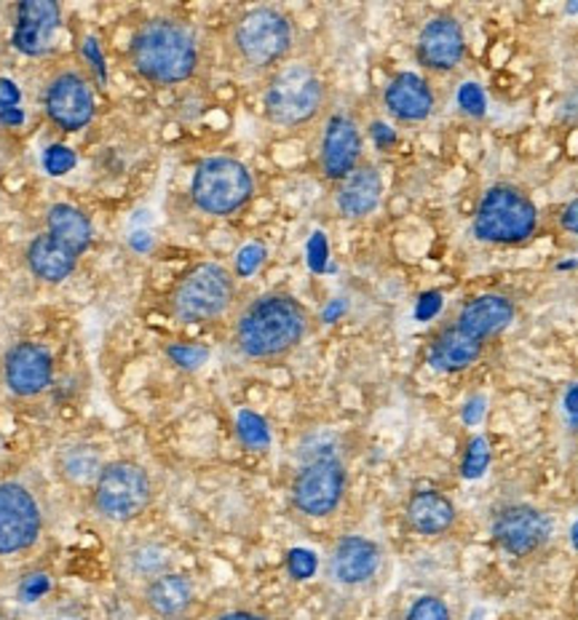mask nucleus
Wrapping results in <instances>:
<instances>
[{
	"label": "nucleus",
	"mask_w": 578,
	"mask_h": 620,
	"mask_svg": "<svg viewBox=\"0 0 578 620\" xmlns=\"http://www.w3.org/2000/svg\"><path fill=\"white\" fill-rule=\"evenodd\" d=\"M311 329L305 305L287 292H265L238 313L234 348L252 364H274L301 348Z\"/></svg>",
	"instance_id": "obj_1"
},
{
	"label": "nucleus",
	"mask_w": 578,
	"mask_h": 620,
	"mask_svg": "<svg viewBox=\"0 0 578 620\" xmlns=\"http://www.w3.org/2000/svg\"><path fill=\"white\" fill-rule=\"evenodd\" d=\"M129 62L153 86L185 83L202 70V41L183 19H148L131 36Z\"/></svg>",
	"instance_id": "obj_2"
},
{
	"label": "nucleus",
	"mask_w": 578,
	"mask_h": 620,
	"mask_svg": "<svg viewBox=\"0 0 578 620\" xmlns=\"http://www.w3.org/2000/svg\"><path fill=\"white\" fill-rule=\"evenodd\" d=\"M228 46L238 70L247 76H271L290 62L295 30L287 14L271 6H257L236 19Z\"/></svg>",
	"instance_id": "obj_3"
},
{
	"label": "nucleus",
	"mask_w": 578,
	"mask_h": 620,
	"mask_svg": "<svg viewBox=\"0 0 578 620\" xmlns=\"http://www.w3.org/2000/svg\"><path fill=\"white\" fill-rule=\"evenodd\" d=\"M91 230L89 217L72 204H55L46 215V233L36 236L28 246V265L32 276L46 284H62L76 270L78 259L89 249Z\"/></svg>",
	"instance_id": "obj_4"
},
{
	"label": "nucleus",
	"mask_w": 578,
	"mask_h": 620,
	"mask_svg": "<svg viewBox=\"0 0 578 620\" xmlns=\"http://www.w3.org/2000/svg\"><path fill=\"white\" fill-rule=\"evenodd\" d=\"M327 108V81L311 62H284L268 76L263 89V110L274 126L301 129Z\"/></svg>",
	"instance_id": "obj_5"
},
{
	"label": "nucleus",
	"mask_w": 578,
	"mask_h": 620,
	"mask_svg": "<svg viewBox=\"0 0 578 620\" xmlns=\"http://www.w3.org/2000/svg\"><path fill=\"white\" fill-rule=\"evenodd\" d=\"M156 500V482L143 463L131 457L108 460L91 486V509L110 524H129Z\"/></svg>",
	"instance_id": "obj_6"
},
{
	"label": "nucleus",
	"mask_w": 578,
	"mask_h": 620,
	"mask_svg": "<svg viewBox=\"0 0 578 620\" xmlns=\"http://www.w3.org/2000/svg\"><path fill=\"white\" fill-rule=\"evenodd\" d=\"M236 276L221 263H198L169 292V313L179 324H212L234 308Z\"/></svg>",
	"instance_id": "obj_7"
},
{
	"label": "nucleus",
	"mask_w": 578,
	"mask_h": 620,
	"mask_svg": "<svg viewBox=\"0 0 578 620\" xmlns=\"http://www.w3.org/2000/svg\"><path fill=\"white\" fill-rule=\"evenodd\" d=\"M538 209L533 198L509 183L490 185L474 211V236L484 244L515 246L536 233Z\"/></svg>",
	"instance_id": "obj_8"
},
{
	"label": "nucleus",
	"mask_w": 578,
	"mask_h": 620,
	"mask_svg": "<svg viewBox=\"0 0 578 620\" xmlns=\"http://www.w3.org/2000/svg\"><path fill=\"white\" fill-rule=\"evenodd\" d=\"M255 196V177L238 158L209 156L190 179V201L209 217H231Z\"/></svg>",
	"instance_id": "obj_9"
},
{
	"label": "nucleus",
	"mask_w": 578,
	"mask_h": 620,
	"mask_svg": "<svg viewBox=\"0 0 578 620\" xmlns=\"http://www.w3.org/2000/svg\"><path fill=\"white\" fill-rule=\"evenodd\" d=\"M43 511L25 484L0 482V557L30 551L41 540Z\"/></svg>",
	"instance_id": "obj_10"
},
{
	"label": "nucleus",
	"mask_w": 578,
	"mask_h": 620,
	"mask_svg": "<svg viewBox=\"0 0 578 620\" xmlns=\"http://www.w3.org/2000/svg\"><path fill=\"white\" fill-rule=\"evenodd\" d=\"M345 469L337 457L322 455L305 463L292 482V505L311 519H324L337 511L345 495Z\"/></svg>",
	"instance_id": "obj_11"
},
{
	"label": "nucleus",
	"mask_w": 578,
	"mask_h": 620,
	"mask_svg": "<svg viewBox=\"0 0 578 620\" xmlns=\"http://www.w3.org/2000/svg\"><path fill=\"white\" fill-rule=\"evenodd\" d=\"M43 110L62 131H81L95 118V91L78 68H62L46 81Z\"/></svg>",
	"instance_id": "obj_12"
},
{
	"label": "nucleus",
	"mask_w": 578,
	"mask_h": 620,
	"mask_svg": "<svg viewBox=\"0 0 578 620\" xmlns=\"http://www.w3.org/2000/svg\"><path fill=\"white\" fill-rule=\"evenodd\" d=\"M551 532H555V524H551L549 513L530 503L503 505L490 526V535H493L498 549L517 559L533 557L536 551H541L551 540Z\"/></svg>",
	"instance_id": "obj_13"
},
{
	"label": "nucleus",
	"mask_w": 578,
	"mask_h": 620,
	"mask_svg": "<svg viewBox=\"0 0 578 620\" xmlns=\"http://www.w3.org/2000/svg\"><path fill=\"white\" fill-rule=\"evenodd\" d=\"M364 135L356 118L345 110L330 112L319 137V169L330 183H341L362 164Z\"/></svg>",
	"instance_id": "obj_14"
},
{
	"label": "nucleus",
	"mask_w": 578,
	"mask_h": 620,
	"mask_svg": "<svg viewBox=\"0 0 578 620\" xmlns=\"http://www.w3.org/2000/svg\"><path fill=\"white\" fill-rule=\"evenodd\" d=\"M415 59L429 72H453L467 59V32L461 22L450 14L431 17L418 32Z\"/></svg>",
	"instance_id": "obj_15"
},
{
	"label": "nucleus",
	"mask_w": 578,
	"mask_h": 620,
	"mask_svg": "<svg viewBox=\"0 0 578 620\" xmlns=\"http://www.w3.org/2000/svg\"><path fill=\"white\" fill-rule=\"evenodd\" d=\"M3 377L11 393L17 396L30 398L43 393L51 385L55 377V362H51V353L43 345L30 343H17L14 348H9L3 358Z\"/></svg>",
	"instance_id": "obj_16"
},
{
	"label": "nucleus",
	"mask_w": 578,
	"mask_h": 620,
	"mask_svg": "<svg viewBox=\"0 0 578 620\" xmlns=\"http://www.w3.org/2000/svg\"><path fill=\"white\" fill-rule=\"evenodd\" d=\"M383 108L400 124H423L437 108V95L427 78L404 70L385 83Z\"/></svg>",
	"instance_id": "obj_17"
},
{
	"label": "nucleus",
	"mask_w": 578,
	"mask_h": 620,
	"mask_svg": "<svg viewBox=\"0 0 578 620\" xmlns=\"http://www.w3.org/2000/svg\"><path fill=\"white\" fill-rule=\"evenodd\" d=\"M381 570V549L375 540L362 535H345L332 545L330 575L335 583L354 589L364 585Z\"/></svg>",
	"instance_id": "obj_18"
},
{
	"label": "nucleus",
	"mask_w": 578,
	"mask_h": 620,
	"mask_svg": "<svg viewBox=\"0 0 578 620\" xmlns=\"http://www.w3.org/2000/svg\"><path fill=\"white\" fill-rule=\"evenodd\" d=\"M515 299L507 295H498V292H484V295L471 297L461 305L453 324L461 332H467L469 337L488 343L490 337L501 335V332L515 322Z\"/></svg>",
	"instance_id": "obj_19"
},
{
	"label": "nucleus",
	"mask_w": 578,
	"mask_h": 620,
	"mask_svg": "<svg viewBox=\"0 0 578 620\" xmlns=\"http://www.w3.org/2000/svg\"><path fill=\"white\" fill-rule=\"evenodd\" d=\"M62 11L55 0H25L17 9L14 46L22 55L41 57L59 28Z\"/></svg>",
	"instance_id": "obj_20"
},
{
	"label": "nucleus",
	"mask_w": 578,
	"mask_h": 620,
	"mask_svg": "<svg viewBox=\"0 0 578 620\" xmlns=\"http://www.w3.org/2000/svg\"><path fill=\"white\" fill-rule=\"evenodd\" d=\"M383 177L372 164H359L349 177L337 183L335 206L345 219H364L381 206Z\"/></svg>",
	"instance_id": "obj_21"
},
{
	"label": "nucleus",
	"mask_w": 578,
	"mask_h": 620,
	"mask_svg": "<svg viewBox=\"0 0 578 620\" xmlns=\"http://www.w3.org/2000/svg\"><path fill=\"white\" fill-rule=\"evenodd\" d=\"M404 519H408L410 530L423 538L444 535L450 526L455 524L458 511L455 503L440 490H418L410 495L404 505Z\"/></svg>",
	"instance_id": "obj_22"
},
{
	"label": "nucleus",
	"mask_w": 578,
	"mask_h": 620,
	"mask_svg": "<svg viewBox=\"0 0 578 620\" xmlns=\"http://www.w3.org/2000/svg\"><path fill=\"white\" fill-rule=\"evenodd\" d=\"M143 599L156 618L177 620L190 610L196 589H193V580L183 572H164V575L145 583Z\"/></svg>",
	"instance_id": "obj_23"
},
{
	"label": "nucleus",
	"mask_w": 578,
	"mask_h": 620,
	"mask_svg": "<svg viewBox=\"0 0 578 620\" xmlns=\"http://www.w3.org/2000/svg\"><path fill=\"white\" fill-rule=\"evenodd\" d=\"M484 343L469 337L455 324H444L429 345V364L437 372H463L480 362Z\"/></svg>",
	"instance_id": "obj_24"
},
{
	"label": "nucleus",
	"mask_w": 578,
	"mask_h": 620,
	"mask_svg": "<svg viewBox=\"0 0 578 620\" xmlns=\"http://www.w3.org/2000/svg\"><path fill=\"white\" fill-rule=\"evenodd\" d=\"M59 473L72 486H95L99 471L105 469V460L99 455L97 446L91 444H76L62 450V455L57 460Z\"/></svg>",
	"instance_id": "obj_25"
},
{
	"label": "nucleus",
	"mask_w": 578,
	"mask_h": 620,
	"mask_svg": "<svg viewBox=\"0 0 578 620\" xmlns=\"http://www.w3.org/2000/svg\"><path fill=\"white\" fill-rule=\"evenodd\" d=\"M166 567H169V553H166L161 545L143 543V545H137V549L129 551V570L135 578L153 580V578L164 575V572H169Z\"/></svg>",
	"instance_id": "obj_26"
},
{
	"label": "nucleus",
	"mask_w": 578,
	"mask_h": 620,
	"mask_svg": "<svg viewBox=\"0 0 578 620\" xmlns=\"http://www.w3.org/2000/svg\"><path fill=\"white\" fill-rule=\"evenodd\" d=\"M490 465V444L488 439L482 436H474L467 446V455H463V463H461V471L467 479H480L484 471H488Z\"/></svg>",
	"instance_id": "obj_27"
},
{
	"label": "nucleus",
	"mask_w": 578,
	"mask_h": 620,
	"mask_svg": "<svg viewBox=\"0 0 578 620\" xmlns=\"http://www.w3.org/2000/svg\"><path fill=\"white\" fill-rule=\"evenodd\" d=\"M238 436H242V442L252 446V450H263V446H268L271 442V433L265 429V420L252 415V412H242L238 415Z\"/></svg>",
	"instance_id": "obj_28"
},
{
	"label": "nucleus",
	"mask_w": 578,
	"mask_h": 620,
	"mask_svg": "<svg viewBox=\"0 0 578 620\" xmlns=\"http://www.w3.org/2000/svg\"><path fill=\"white\" fill-rule=\"evenodd\" d=\"M404 620H453V618H450V607L444 604V599L423 593V597H418L415 602L410 604L408 618Z\"/></svg>",
	"instance_id": "obj_29"
},
{
	"label": "nucleus",
	"mask_w": 578,
	"mask_h": 620,
	"mask_svg": "<svg viewBox=\"0 0 578 620\" xmlns=\"http://www.w3.org/2000/svg\"><path fill=\"white\" fill-rule=\"evenodd\" d=\"M198 620H274L268 612L257 610L252 604H217L212 610L204 612Z\"/></svg>",
	"instance_id": "obj_30"
},
{
	"label": "nucleus",
	"mask_w": 578,
	"mask_h": 620,
	"mask_svg": "<svg viewBox=\"0 0 578 620\" xmlns=\"http://www.w3.org/2000/svg\"><path fill=\"white\" fill-rule=\"evenodd\" d=\"M458 108H461L471 118H482L488 112V97H484V89L480 83L467 81L458 86Z\"/></svg>",
	"instance_id": "obj_31"
},
{
	"label": "nucleus",
	"mask_w": 578,
	"mask_h": 620,
	"mask_svg": "<svg viewBox=\"0 0 578 620\" xmlns=\"http://www.w3.org/2000/svg\"><path fill=\"white\" fill-rule=\"evenodd\" d=\"M166 353H169L172 362H175L177 366H183V370H198V366L209 358V348H204V345L177 343V345H169Z\"/></svg>",
	"instance_id": "obj_32"
},
{
	"label": "nucleus",
	"mask_w": 578,
	"mask_h": 620,
	"mask_svg": "<svg viewBox=\"0 0 578 620\" xmlns=\"http://www.w3.org/2000/svg\"><path fill=\"white\" fill-rule=\"evenodd\" d=\"M72 166H76V156H72V150L65 148V145H51V148H46L43 169L49 171V175L62 177L68 175Z\"/></svg>",
	"instance_id": "obj_33"
},
{
	"label": "nucleus",
	"mask_w": 578,
	"mask_h": 620,
	"mask_svg": "<svg viewBox=\"0 0 578 620\" xmlns=\"http://www.w3.org/2000/svg\"><path fill=\"white\" fill-rule=\"evenodd\" d=\"M316 553L308 549H292L287 557V570L295 580H308L316 572Z\"/></svg>",
	"instance_id": "obj_34"
},
{
	"label": "nucleus",
	"mask_w": 578,
	"mask_h": 620,
	"mask_svg": "<svg viewBox=\"0 0 578 620\" xmlns=\"http://www.w3.org/2000/svg\"><path fill=\"white\" fill-rule=\"evenodd\" d=\"M263 259H265V246L261 244L244 246L236 257V276H252V273L261 268Z\"/></svg>",
	"instance_id": "obj_35"
},
{
	"label": "nucleus",
	"mask_w": 578,
	"mask_h": 620,
	"mask_svg": "<svg viewBox=\"0 0 578 620\" xmlns=\"http://www.w3.org/2000/svg\"><path fill=\"white\" fill-rule=\"evenodd\" d=\"M444 299H442V292H427V295H421L415 305V316L421 318V322H431V318L437 316V313L442 311Z\"/></svg>",
	"instance_id": "obj_36"
},
{
	"label": "nucleus",
	"mask_w": 578,
	"mask_h": 620,
	"mask_svg": "<svg viewBox=\"0 0 578 620\" xmlns=\"http://www.w3.org/2000/svg\"><path fill=\"white\" fill-rule=\"evenodd\" d=\"M370 135H372V139H375V145H378V148H381V150H389V148H394V145H396V131L391 129V126L381 124V121L372 124Z\"/></svg>",
	"instance_id": "obj_37"
},
{
	"label": "nucleus",
	"mask_w": 578,
	"mask_h": 620,
	"mask_svg": "<svg viewBox=\"0 0 578 620\" xmlns=\"http://www.w3.org/2000/svg\"><path fill=\"white\" fill-rule=\"evenodd\" d=\"M46 591H49V578H46V575H32L22 583V599H25V602H32V599H38Z\"/></svg>",
	"instance_id": "obj_38"
},
{
	"label": "nucleus",
	"mask_w": 578,
	"mask_h": 620,
	"mask_svg": "<svg viewBox=\"0 0 578 620\" xmlns=\"http://www.w3.org/2000/svg\"><path fill=\"white\" fill-rule=\"evenodd\" d=\"M324 259H327V242H324L322 233H316L314 242H311V265H314V270L324 268Z\"/></svg>",
	"instance_id": "obj_39"
},
{
	"label": "nucleus",
	"mask_w": 578,
	"mask_h": 620,
	"mask_svg": "<svg viewBox=\"0 0 578 620\" xmlns=\"http://www.w3.org/2000/svg\"><path fill=\"white\" fill-rule=\"evenodd\" d=\"M19 89L11 81H0V110H17Z\"/></svg>",
	"instance_id": "obj_40"
},
{
	"label": "nucleus",
	"mask_w": 578,
	"mask_h": 620,
	"mask_svg": "<svg viewBox=\"0 0 578 620\" xmlns=\"http://www.w3.org/2000/svg\"><path fill=\"white\" fill-rule=\"evenodd\" d=\"M84 57L89 59L91 65H95L97 72H99V76H102V81H105V59H102V55H99V49H97V41H95V38H89V41L84 43Z\"/></svg>",
	"instance_id": "obj_41"
},
{
	"label": "nucleus",
	"mask_w": 578,
	"mask_h": 620,
	"mask_svg": "<svg viewBox=\"0 0 578 620\" xmlns=\"http://www.w3.org/2000/svg\"><path fill=\"white\" fill-rule=\"evenodd\" d=\"M560 219H562V228L565 230L576 233V236H578V198H576V201H570L568 206H565Z\"/></svg>",
	"instance_id": "obj_42"
},
{
	"label": "nucleus",
	"mask_w": 578,
	"mask_h": 620,
	"mask_svg": "<svg viewBox=\"0 0 578 620\" xmlns=\"http://www.w3.org/2000/svg\"><path fill=\"white\" fill-rule=\"evenodd\" d=\"M565 415L570 417V423L578 425V383L565 393Z\"/></svg>",
	"instance_id": "obj_43"
},
{
	"label": "nucleus",
	"mask_w": 578,
	"mask_h": 620,
	"mask_svg": "<svg viewBox=\"0 0 578 620\" xmlns=\"http://www.w3.org/2000/svg\"><path fill=\"white\" fill-rule=\"evenodd\" d=\"M482 410H484V398L482 396L471 398V402L467 404V412H463V420H467V423H480Z\"/></svg>",
	"instance_id": "obj_44"
},
{
	"label": "nucleus",
	"mask_w": 578,
	"mask_h": 620,
	"mask_svg": "<svg viewBox=\"0 0 578 620\" xmlns=\"http://www.w3.org/2000/svg\"><path fill=\"white\" fill-rule=\"evenodd\" d=\"M0 121H3V124H19V121H22V112H19V110H0Z\"/></svg>",
	"instance_id": "obj_45"
},
{
	"label": "nucleus",
	"mask_w": 578,
	"mask_h": 620,
	"mask_svg": "<svg viewBox=\"0 0 578 620\" xmlns=\"http://www.w3.org/2000/svg\"><path fill=\"white\" fill-rule=\"evenodd\" d=\"M570 543H574V549L578 551V522L574 524V530H570Z\"/></svg>",
	"instance_id": "obj_46"
},
{
	"label": "nucleus",
	"mask_w": 578,
	"mask_h": 620,
	"mask_svg": "<svg viewBox=\"0 0 578 620\" xmlns=\"http://www.w3.org/2000/svg\"><path fill=\"white\" fill-rule=\"evenodd\" d=\"M568 14H578V3H570L568 6Z\"/></svg>",
	"instance_id": "obj_47"
}]
</instances>
